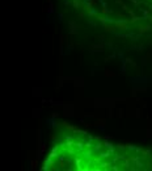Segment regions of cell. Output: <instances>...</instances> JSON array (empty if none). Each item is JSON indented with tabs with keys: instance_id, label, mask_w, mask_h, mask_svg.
Returning <instances> with one entry per match:
<instances>
[{
	"instance_id": "1",
	"label": "cell",
	"mask_w": 152,
	"mask_h": 171,
	"mask_svg": "<svg viewBox=\"0 0 152 171\" xmlns=\"http://www.w3.org/2000/svg\"><path fill=\"white\" fill-rule=\"evenodd\" d=\"M93 138L70 137L54 147L45 169L49 170H139L150 154L134 146H114Z\"/></svg>"
}]
</instances>
